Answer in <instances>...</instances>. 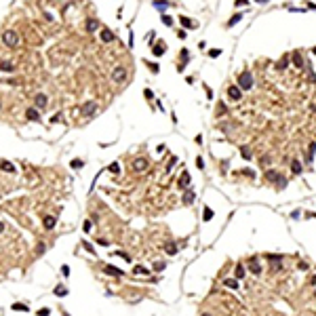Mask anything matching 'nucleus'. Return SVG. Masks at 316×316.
<instances>
[{"mask_svg": "<svg viewBox=\"0 0 316 316\" xmlns=\"http://www.w3.org/2000/svg\"><path fill=\"white\" fill-rule=\"evenodd\" d=\"M242 91H251L253 89V74L249 70H242L240 74H238V82H236Z\"/></svg>", "mask_w": 316, "mask_h": 316, "instance_id": "f257e3e1", "label": "nucleus"}, {"mask_svg": "<svg viewBox=\"0 0 316 316\" xmlns=\"http://www.w3.org/2000/svg\"><path fill=\"white\" fill-rule=\"evenodd\" d=\"M266 179H268V181H272V183H278V187H284V186H287V179H284L278 171H274V169L266 171Z\"/></svg>", "mask_w": 316, "mask_h": 316, "instance_id": "f03ea898", "label": "nucleus"}, {"mask_svg": "<svg viewBox=\"0 0 316 316\" xmlns=\"http://www.w3.org/2000/svg\"><path fill=\"white\" fill-rule=\"evenodd\" d=\"M2 40H4L6 47H17V44H19V36H17V32H13V30L4 32V34H2Z\"/></svg>", "mask_w": 316, "mask_h": 316, "instance_id": "7ed1b4c3", "label": "nucleus"}, {"mask_svg": "<svg viewBox=\"0 0 316 316\" xmlns=\"http://www.w3.org/2000/svg\"><path fill=\"white\" fill-rule=\"evenodd\" d=\"M95 112H97V101H86V103L80 107V114L84 118H91Z\"/></svg>", "mask_w": 316, "mask_h": 316, "instance_id": "20e7f679", "label": "nucleus"}, {"mask_svg": "<svg viewBox=\"0 0 316 316\" xmlns=\"http://www.w3.org/2000/svg\"><path fill=\"white\" fill-rule=\"evenodd\" d=\"M228 97H230L232 101H240V97H242V89H240L238 84H230V86H228Z\"/></svg>", "mask_w": 316, "mask_h": 316, "instance_id": "39448f33", "label": "nucleus"}, {"mask_svg": "<svg viewBox=\"0 0 316 316\" xmlns=\"http://www.w3.org/2000/svg\"><path fill=\"white\" fill-rule=\"evenodd\" d=\"M112 78H114V82H122L124 78H127V68L116 65V68H114V72H112Z\"/></svg>", "mask_w": 316, "mask_h": 316, "instance_id": "423d86ee", "label": "nucleus"}, {"mask_svg": "<svg viewBox=\"0 0 316 316\" xmlns=\"http://www.w3.org/2000/svg\"><path fill=\"white\" fill-rule=\"evenodd\" d=\"M133 169H135V173H143L148 169V158H135L133 160Z\"/></svg>", "mask_w": 316, "mask_h": 316, "instance_id": "0eeeda50", "label": "nucleus"}, {"mask_svg": "<svg viewBox=\"0 0 316 316\" xmlns=\"http://www.w3.org/2000/svg\"><path fill=\"white\" fill-rule=\"evenodd\" d=\"M249 270L255 274V276H259L261 274V266H259V259L253 255V257H249Z\"/></svg>", "mask_w": 316, "mask_h": 316, "instance_id": "6e6552de", "label": "nucleus"}, {"mask_svg": "<svg viewBox=\"0 0 316 316\" xmlns=\"http://www.w3.org/2000/svg\"><path fill=\"white\" fill-rule=\"evenodd\" d=\"M179 59H181V63H179V68H177V70L181 72V70H183V68L187 65V61H190V51H187V48H181V55H179Z\"/></svg>", "mask_w": 316, "mask_h": 316, "instance_id": "1a4fd4ad", "label": "nucleus"}, {"mask_svg": "<svg viewBox=\"0 0 316 316\" xmlns=\"http://www.w3.org/2000/svg\"><path fill=\"white\" fill-rule=\"evenodd\" d=\"M25 118H27V120H32V122H40V114H38V110H36V107H27Z\"/></svg>", "mask_w": 316, "mask_h": 316, "instance_id": "9d476101", "label": "nucleus"}, {"mask_svg": "<svg viewBox=\"0 0 316 316\" xmlns=\"http://www.w3.org/2000/svg\"><path fill=\"white\" fill-rule=\"evenodd\" d=\"M293 63H295V68H299V70H305L304 57L299 55V51H295V53H293Z\"/></svg>", "mask_w": 316, "mask_h": 316, "instance_id": "9b49d317", "label": "nucleus"}, {"mask_svg": "<svg viewBox=\"0 0 316 316\" xmlns=\"http://www.w3.org/2000/svg\"><path fill=\"white\" fill-rule=\"evenodd\" d=\"M179 187H181V190H187V187H190V173H187V171H183L181 177H179Z\"/></svg>", "mask_w": 316, "mask_h": 316, "instance_id": "f8f14e48", "label": "nucleus"}, {"mask_svg": "<svg viewBox=\"0 0 316 316\" xmlns=\"http://www.w3.org/2000/svg\"><path fill=\"white\" fill-rule=\"evenodd\" d=\"M0 169L4 171V173H15L17 171V166L13 162H9V160H0Z\"/></svg>", "mask_w": 316, "mask_h": 316, "instance_id": "ddd939ff", "label": "nucleus"}, {"mask_svg": "<svg viewBox=\"0 0 316 316\" xmlns=\"http://www.w3.org/2000/svg\"><path fill=\"white\" fill-rule=\"evenodd\" d=\"M34 101H36V107L40 110V107H47V101H48V99H47V95H44V93H38L34 97Z\"/></svg>", "mask_w": 316, "mask_h": 316, "instance_id": "4468645a", "label": "nucleus"}, {"mask_svg": "<svg viewBox=\"0 0 316 316\" xmlns=\"http://www.w3.org/2000/svg\"><path fill=\"white\" fill-rule=\"evenodd\" d=\"M103 272L107 274V276H122V274H124V272H122V270H118L116 266H105Z\"/></svg>", "mask_w": 316, "mask_h": 316, "instance_id": "2eb2a0df", "label": "nucleus"}, {"mask_svg": "<svg viewBox=\"0 0 316 316\" xmlns=\"http://www.w3.org/2000/svg\"><path fill=\"white\" fill-rule=\"evenodd\" d=\"M164 51H166V44H154V47H152V55H154V57H162Z\"/></svg>", "mask_w": 316, "mask_h": 316, "instance_id": "dca6fc26", "label": "nucleus"}, {"mask_svg": "<svg viewBox=\"0 0 316 316\" xmlns=\"http://www.w3.org/2000/svg\"><path fill=\"white\" fill-rule=\"evenodd\" d=\"M179 23L183 25V27H186V30H192V27H196V23H194V21H192V19H190V17H183V15H181V17H179Z\"/></svg>", "mask_w": 316, "mask_h": 316, "instance_id": "f3484780", "label": "nucleus"}, {"mask_svg": "<svg viewBox=\"0 0 316 316\" xmlns=\"http://www.w3.org/2000/svg\"><path fill=\"white\" fill-rule=\"evenodd\" d=\"M84 27H86V32H97V27H99V21H97V19H86Z\"/></svg>", "mask_w": 316, "mask_h": 316, "instance_id": "a211bd4d", "label": "nucleus"}, {"mask_svg": "<svg viewBox=\"0 0 316 316\" xmlns=\"http://www.w3.org/2000/svg\"><path fill=\"white\" fill-rule=\"evenodd\" d=\"M99 38H101L103 42H112V40H114V34H112L110 30H105V27H103V30H101V34H99Z\"/></svg>", "mask_w": 316, "mask_h": 316, "instance_id": "6ab92c4d", "label": "nucleus"}, {"mask_svg": "<svg viewBox=\"0 0 316 316\" xmlns=\"http://www.w3.org/2000/svg\"><path fill=\"white\" fill-rule=\"evenodd\" d=\"M242 17H245L242 13H234V15H232V17L228 19V27H232V25H236L238 21H240V19H242Z\"/></svg>", "mask_w": 316, "mask_h": 316, "instance_id": "aec40b11", "label": "nucleus"}, {"mask_svg": "<svg viewBox=\"0 0 316 316\" xmlns=\"http://www.w3.org/2000/svg\"><path fill=\"white\" fill-rule=\"evenodd\" d=\"M164 251H166L169 255H175V253H177V245L169 240V242H164Z\"/></svg>", "mask_w": 316, "mask_h": 316, "instance_id": "412c9836", "label": "nucleus"}, {"mask_svg": "<svg viewBox=\"0 0 316 316\" xmlns=\"http://www.w3.org/2000/svg\"><path fill=\"white\" fill-rule=\"evenodd\" d=\"M213 219V209L211 207H204L202 209V221H211Z\"/></svg>", "mask_w": 316, "mask_h": 316, "instance_id": "4be33fe9", "label": "nucleus"}, {"mask_svg": "<svg viewBox=\"0 0 316 316\" xmlns=\"http://www.w3.org/2000/svg\"><path fill=\"white\" fill-rule=\"evenodd\" d=\"M55 223H57V219H55V217H51V215H48V217H44V228H47V230H53V228H55Z\"/></svg>", "mask_w": 316, "mask_h": 316, "instance_id": "5701e85b", "label": "nucleus"}, {"mask_svg": "<svg viewBox=\"0 0 316 316\" xmlns=\"http://www.w3.org/2000/svg\"><path fill=\"white\" fill-rule=\"evenodd\" d=\"M223 284H225L228 289H238V278H225Z\"/></svg>", "mask_w": 316, "mask_h": 316, "instance_id": "b1692460", "label": "nucleus"}, {"mask_svg": "<svg viewBox=\"0 0 316 316\" xmlns=\"http://www.w3.org/2000/svg\"><path fill=\"white\" fill-rule=\"evenodd\" d=\"M0 70H2V72H13V70H15V63H11V61H2V63H0Z\"/></svg>", "mask_w": 316, "mask_h": 316, "instance_id": "393cba45", "label": "nucleus"}, {"mask_svg": "<svg viewBox=\"0 0 316 316\" xmlns=\"http://www.w3.org/2000/svg\"><path fill=\"white\" fill-rule=\"evenodd\" d=\"M11 308L15 312H30V305H25V304H13Z\"/></svg>", "mask_w": 316, "mask_h": 316, "instance_id": "a878e982", "label": "nucleus"}, {"mask_svg": "<svg viewBox=\"0 0 316 316\" xmlns=\"http://www.w3.org/2000/svg\"><path fill=\"white\" fill-rule=\"evenodd\" d=\"M183 202H186V204H192V202H194V192H192V190H186V194H183Z\"/></svg>", "mask_w": 316, "mask_h": 316, "instance_id": "bb28decb", "label": "nucleus"}, {"mask_svg": "<svg viewBox=\"0 0 316 316\" xmlns=\"http://www.w3.org/2000/svg\"><path fill=\"white\" fill-rule=\"evenodd\" d=\"M133 272H135V274H139V276H148V274H150V270L143 268V266H135V268H133Z\"/></svg>", "mask_w": 316, "mask_h": 316, "instance_id": "cd10ccee", "label": "nucleus"}, {"mask_svg": "<svg viewBox=\"0 0 316 316\" xmlns=\"http://www.w3.org/2000/svg\"><path fill=\"white\" fill-rule=\"evenodd\" d=\"M53 293H55V295H57V297H65V295H68V289H65V287H61V284H59V287H55V289H53Z\"/></svg>", "mask_w": 316, "mask_h": 316, "instance_id": "c85d7f7f", "label": "nucleus"}, {"mask_svg": "<svg viewBox=\"0 0 316 316\" xmlns=\"http://www.w3.org/2000/svg\"><path fill=\"white\" fill-rule=\"evenodd\" d=\"M314 152H316V141H312V143H310V152H308V156H305V160H308V162H312Z\"/></svg>", "mask_w": 316, "mask_h": 316, "instance_id": "c756f323", "label": "nucleus"}, {"mask_svg": "<svg viewBox=\"0 0 316 316\" xmlns=\"http://www.w3.org/2000/svg\"><path fill=\"white\" fill-rule=\"evenodd\" d=\"M291 171L295 173V175H299V173H301L304 169H301V164L297 162V160H293V162H291Z\"/></svg>", "mask_w": 316, "mask_h": 316, "instance_id": "7c9ffc66", "label": "nucleus"}, {"mask_svg": "<svg viewBox=\"0 0 316 316\" xmlns=\"http://www.w3.org/2000/svg\"><path fill=\"white\" fill-rule=\"evenodd\" d=\"M70 166H72V169H82V166H84V160H80V158H74V160L70 162Z\"/></svg>", "mask_w": 316, "mask_h": 316, "instance_id": "2f4dec72", "label": "nucleus"}, {"mask_svg": "<svg viewBox=\"0 0 316 316\" xmlns=\"http://www.w3.org/2000/svg\"><path fill=\"white\" fill-rule=\"evenodd\" d=\"M287 65H289V57L280 59V61L276 63V70H287Z\"/></svg>", "mask_w": 316, "mask_h": 316, "instance_id": "473e14b6", "label": "nucleus"}, {"mask_svg": "<svg viewBox=\"0 0 316 316\" xmlns=\"http://www.w3.org/2000/svg\"><path fill=\"white\" fill-rule=\"evenodd\" d=\"M107 171H110V173H114V175H118V173H120V164H118V162H112L110 166H107Z\"/></svg>", "mask_w": 316, "mask_h": 316, "instance_id": "72a5a7b5", "label": "nucleus"}, {"mask_svg": "<svg viewBox=\"0 0 316 316\" xmlns=\"http://www.w3.org/2000/svg\"><path fill=\"white\" fill-rule=\"evenodd\" d=\"M145 65L150 68V72H152V74H158V72H160V65H158V63H152V61L148 63V61H145Z\"/></svg>", "mask_w": 316, "mask_h": 316, "instance_id": "f704fd0d", "label": "nucleus"}, {"mask_svg": "<svg viewBox=\"0 0 316 316\" xmlns=\"http://www.w3.org/2000/svg\"><path fill=\"white\" fill-rule=\"evenodd\" d=\"M160 21H162L166 27H171V25H173V17H169V15H162V17H160Z\"/></svg>", "mask_w": 316, "mask_h": 316, "instance_id": "c9c22d12", "label": "nucleus"}, {"mask_svg": "<svg viewBox=\"0 0 316 316\" xmlns=\"http://www.w3.org/2000/svg\"><path fill=\"white\" fill-rule=\"evenodd\" d=\"M240 156H242L245 160H251V150H249V148H242V150H240Z\"/></svg>", "mask_w": 316, "mask_h": 316, "instance_id": "e433bc0d", "label": "nucleus"}, {"mask_svg": "<svg viewBox=\"0 0 316 316\" xmlns=\"http://www.w3.org/2000/svg\"><path fill=\"white\" fill-rule=\"evenodd\" d=\"M245 276V268H242V263H238L236 266V278H242Z\"/></svg>", "mask_w": 316, "mask_h": 316, "instance_id": "4c0bfd02", "label": "nucleus"}, {"mask_svg": "<svg viewBox=\"0 0 316 316\" xmlns=\"http://www.w3.org/2000/svg\"><path fill=\"white\" fill-rule=\"evenodd\" d=\"M175 162H177V156H173V158L169 160V164H166V169H164V171H166V173H171V169L175 166Z\"/></svg>", "mask_w": 316, "mask_h": 316, "instance_id": "58836bf2", "label": "nucleus"}, {"mask_svg": "<svg viewBox=\"0 0 316 316\" xmlns=\"http://www.w3.org/2000/svg\"><path fill=\"white\" fill-rule=\"evenodd\" d=\"M164 268H166V263H162V261H156V263H154V270H156V272H162Z\"/></svg>", "mask_w": 316, "mask_h": 316, "instance_id": "ea45409f", "label": "nucleus"}, {"mask_svg": "<svg viewBox=\"0 0 316 316\" xmlns=\"http://www.w3.org/2000/svg\"><path fill=\"white\" fill-rule=\"evenodd\" d=\"M114 255H118V257H122V259H127V261H131V255H129V253H124V251H116Z\"/></svg>", "mask_w": 316, "mask_h": 316, "instance_id": "a19ab883", "label": "nucleus"}, {"mask_svg": "<svg viewBox=\"0 0 316 316\" xmlns=\"http://www.w3.org/2000/svg\"><path fill=\"white\" fill-rule=\"evenodd\" d=\"M36 314H38V316H51V310H48V308H40Z\"/></svg>", "mask_w": 316, "mask_h": 316, "instance_id": "79ce46f5", "label": "nucleus"}, {"mask_svg": "<svg viewBox=\"0 0 316 316\" xmlns=\"http://www.w3.org/2000/svg\"><path fill=\"white\" fill-rule=\"evenodd\" d=\"M268 259L272 263H278V261H282V255H268Z\"/></svg>", "mask_w": 316, "mask_h": 316, "instance_id": "37998d69", "label": "nucleus"}, {"mask_svg": "<svg viewBox=\"0 0 316 316\" xmlns=\"http://www.w3.org/2000/svg\"><path fill=\"white\" fill-rule=\"evenodd\" d=\"M82 246H84V249H86L89 253H95V249H93V245H91V242H86V240H82Z\"/></svg>", "mask_w": 316, "mask_h": 316, "instance_id": "c03bdc74", "label": "nucleus"}, {"mask_svg": "<svg viewBox=\"0 0 316 316\" xmlns=\"http://www.w3.org/2000/svg\"><path fill=\"white\" fill-rule=\"evenodd\" d=\"M154 6H156V9H166V6H169V2H160V0H156V2H154Z\"/></svg>", "mask_w": 316, "mask_h": 316, "instance_id": "a18cd8bd", "label": "nucleus"}, {"mask_svg": "<svg viewBox=\"0 0 316 316\" xmlns=\"http://www.w3.org/2000/svg\"><path fill=\"white\" fill-rule=\"evenodd\" d=\"M209 55L211 57H219L221 55V48H213V51H209Z\"/></svg>", "mask_w": 316, "mask_h": 316, "instance_id": "49530a36", "label": "nucleus"}, {"mask_svg": "<svg viewBox=\"0 0 316 316\" xmlns=\"http://www.w3.org/2000/svg\"><path fill=\"white\" fill-rule=\"evenodd\" d=\"M42 253H44V242H40L36 246V255H42Z\"/></svg>", "mask_w": 316, "mask_h": 316, "instance_id": "de8ad7c7", "label": "nucleus"}, {"mask_svg": "<svg viewBox=\"0 0 316 316\" xmlns=\"http://www.w3.org/2000/svg\"><path fill=\"white\" fill-rule=\"evenodd\" d=\"M217 114H219V116H221V114H225V103H221V101H219V107H217Z\"/></svg>", "mask_w": 316, "mask_h": 316, "instance_id": "09e8293b", "label": "nucleus"}, {"mask_svg": "<svg viewBox=\"0 0 316 316\" xmlns=\"http://www.w3.org/2000/svg\"><path fill=\"white\" fill-rule=\"evenodd\" d=\"M196 166H198V169H204V160H202L200 156H196Z\"/></svg>", "mask_w": 316, "mask_h": 316, "instance_id": "8fccbe9b", "label": "nucleus"}, {"mask_svg": "<svg viewBox=\"0 0 316 316\" xmlns=\"http://www.w3.org/2000/svg\"><path fill=\"white\" fill-rule=\"evenodd\" d=\"M186 36H187V32H186V30H179V32H177V38H179V40H183Z\"/></svg>", "mask_w": 316, "mask_h": 316, "instance_id": "3c124183", "label": "nucleus"}, {"mask_svg": "<svg viewBox=\"0 0 316 316\" xmlns=\"http://www.w3.org/2000/svg\"><path fill=\"white\" fill-rule=\"evenodd\" d=\"M143 95H145V99H152L154 97V93L150 91V89H143Z\"/></svg>", "mask_w": 316, "mask_h": 316, "instance_id": "603ef678", "label": "nucleus"}, {"mask_svg": "<svg viewBox=\"0 0 316 316\" xmlns=\"http://www.w3.org/2000/svg\"><path fill=\"white\" fill-rule=\"evenodd\" d=\"M133 44H135V38H133V32H129V47L133 48Z\"/></svg>", "mask_w": 316, "mask_h": 316, "instance_id": "864d4df0", "label": "nucleus"}, {"mask_svg": "<svg viewBox=\"0 0 316 316\" xmlns=\"http://www.w3.org/2000/svg\"><path fill=\"white\" fill-rule=\"evenodd\" d=\"M245 4H249V0H236V6H245Z\"/></svg>", "mask_w": 316, "mask_h": 316, "instance_id": "5fc2aeb1", "label": "nucleus"}, {"mask_svg": "<svg viewBox=\"0 0 316 316\" xmlns=\"http://www.w3.org/2000/svg\"><path fill=\"white\" fill-rule=\"evenodd\" d=\"M61 272H63V276H70V268H68V266H63V268H61Z\"/></svg>", "mask_w": 316, "mask_h": 316, "instance_id": "6e6d98bb", "label": "nucleus"}, {"mask_svg": "<svg viewBox=\"0 0 316 316\" xmlns=\"http://www.w3.org/2000/svg\"><path fill=\"white\" fill-rule=\"evenodd\" d=\"M61 118H63V116H61V114H55V116H53V122H59Z\"/></svg>", "mask_w": 316, "mask_h": 316, "instance_id": "4d7b16f0", "label": "nucleus"}, {"mask_svg": "<svg viewBox=\"0 0 316 316\" xmlns=\"http://www.w3.org/2000/svg\"><path fill=\"white\" fill-rule=\"evenodd\" d=\"M2 230H4V223L0 221V234H2Z\"/></svg>", "mask_w": 316, "mask_h": 316, "instance_id": "13d9d810", "label": "nucleus"}, {"mask_svg": "<svg viewBox=\"0 0 316 316\" xmlns=\"http://www.w3.org/2000/svg\"><path fill=\"white\" fill-rule=\"evenodd\" d=\"M259 4H266V2H270V0H257Z\"/></svg>", "mask_w": 316, "mask_h": 316, "instance_id": "bf43d9fd", "label": "nucleus"}, {"mask_svg": "<svg viewBox=\"0 0 316 316\" xmlns=\"http://www.w3.org/2000/svg\"><path fill=\"white\" fill-rule=\"evenodd\" d=\"M312 55H316V47H314V48H312Z\"/></svg>", "mask_w": 316, "mask_h": 316, "instance_id": "052dcab7", "label": "nucleus"}, {"mask_svg": "<svg viewBox=\"0 0 316 316\" xmlns=\"http://www.w3.org/2000/svg\"><path fill=\"white\" fill-rule=\"evenodd\" d=\"M202 316H211V314H202Z\"/></svg>", "mask_w": 316, "mask_h": 316, "instance_id": "680f3d73", "label": "nucleus"}]
</instances>
